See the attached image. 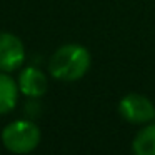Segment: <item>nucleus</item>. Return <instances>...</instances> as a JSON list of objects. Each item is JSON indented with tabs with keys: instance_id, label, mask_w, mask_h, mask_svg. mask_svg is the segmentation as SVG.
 I'll return each mask as SVG.
<instances>
[{
	"instance_id": "nucleus-1",
	"label": "nucleus",
	"mask_w": 155,
	"mask_h": 155,
	"mask_svg": "<svg viewBox=\"0 0 155 155\" xmlns=\"http://www.w3.org/2000/svg\"><path fill=\"white\" fill-rule=\"evenodd\" d=\"M90 67V54L85 47L77 44H67L60 47L48 62V70L55 78L64 82H74L82 78Z\"/></svg>"
},
{
	"instance_id": "nucleus-2",
	"label": "nucleus",
	"mask_w": 155,
	"mask_h": 155,
	"mask_svg": "<svg viewBox=\"0 0 155 155\" xmlns=\"http://www.w3.org/2000/svg\"><path fill=\"white\" fill-rule=\"evenodd\" d=\"M2 142L14 153H30L40 142V130L30 120H15L4 128Z\"/></svg>"
},
{
	"instance_id": "nucleus-3",
	"label": "nucleus",
	"mask_w": 155,
	"mask_h": 155,
	"mask_svg": "<svg viewBox=\"0 0 155 155\" xmlns=\"http://www.w3.org/2000/svg\"><path fill=\"white\" fill-rule=\"evenodd\" d=\"M120 114L132 124H148L155 118V105L140 94H128L120 100Z\"/></svg>"
},
{
	"instance_id": "nucleus-4",
	"label": "nucleus",
	"mask_w": 155,
	"mask_h": 155,
	"mask_svg": "<svg viewBox=\"0 0 155 155\" xmlns=\"http://www.w3.org/2000/svg\"><path fill=\"white\" fill-rule=\"evenodd\" d=\"M25 60V48L14 34H0V72L17 70Z\"/></svg>"
},
{
	"instance_id": "nucleus-5",
	"label": "nucleus",
	"mask_w": 155,
	"mask_h": 155,
	"mask_svg": "<svg viewBox=\"0 0 155 155\" xmlns=\"http://www.w3.org/2000/svg\"><path fill=\"white\" fill-rule=\"evenodd\" d=\"M18 90L30 98H38L48 90V80L37 67H27L18 75Z\"/></svg>"
},
{
	"instance_id": "nucleus-6",
	"label": "nucleus",
	"mask_w": 155,
	"mask_h": 155,
	"mask_svg": "<svg viewBox=\"0 0 155 155\" xmlns=\"http://www.w3.org/2000/svg\"><path fill=\"white\" fill-rule=\"evenodd\" d=\"M18 85L7 72H0V115L8 114L15 108L18 100Z\"/></svg>"
},
{
	"instance_id": "nucleus-7",
	"label": "nucleus",
	"mask_w": 155,
	"mask_h": 155,
	"mask_svg": "<svg viewBox=\"0 0 155 155\" xmlns=\"http://www.w3.org/2000/svg\"><path fill=\"white\" fill-rule=\"evenodd\" d=\"M134 155H155V124H148L135 135Z\"/></svg>"
}]
</instances>
